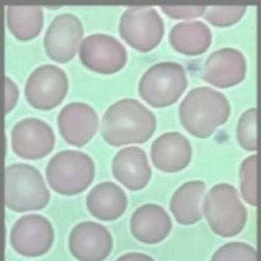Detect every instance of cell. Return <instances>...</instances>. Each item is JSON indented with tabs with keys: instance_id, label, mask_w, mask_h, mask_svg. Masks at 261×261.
<instances>
[{
	"instance_id": "cell-1",
	"label": "cell",
	"mask_w": 261,
	"mask_h": 261,
	"mask_svg": "<svg viewBox=\"0 0 261 261\" xmlns=\"http://www.w3.org/2000/svg\"><path fill=\"white\" fill-rule=\"evenodd\" d=\"M156 117L137 99L123 98L108 107L101 121V134L106 142L116 147L142 144L156 130Z\"/></svg>"
},
{
	"instance_id": "cell-2",
	"label": "cell",
	"mask_w": 261,
	"mask_h": 261,
	"mask_svg": "<svg viewBox=\"0 0 261 261\" xmlns=\"http://www.w3.org/2000/svg\"><path fill=\"white\" fill-rule=\"evenodd\" d=\"M231 106L226 96L207 86L191 90L181 102V124L193 136L205 139L227 121Z\"/></svg>"
},
{
	"instance_id": "cell-3",
	"label": "cell",
	"mask_w": 261,
	"mask_h": 261,
	"mask_svg": "<svg viewBox=\"0 0 261 261\" xmlns=\"http://www.w3.org/2000/svg\"><path fill=\"white\" fill-rule=\"evenodd\" d=\"M50 194L39 170L29 164L16 163L5 170V204L16 213L40 211Z\"/></svg>"
},
{
	"instance_id": "cell-4",
	"label": "cell",
	"mask_w": 261,
	"mask_h": 261,
	"mask_svg": "<svg viewBox=\"0 0 261 261\" xmlns=\"http://www.w3.org/2000/svg\"><path fill=\"white\" fill-rule=\"evenodd\" d=\"M45 176L54 192L61 195H77L92 184L95 166L92 158L83 151L64 150L50 158Z\"/></svg>"
},
{
	"instance_id": "cell-5",
	"label": "cell",
	"mask_w": 261,
	"mask_h": 261,
	"mask_svg": "<svg viewBox=\"0 0 261 261\" xmlns=\"http://www.w3.org/2000/svg\"><path fill=\"white\" fill-rule=\"evenodd\" d=\"M209 226L220 237L240 234L247 222V211L234 187L227 183L215 185L209 191L203 205Z\"/></svg>"
},
{
	"instance_id": "cell-6",
	"label": "cell",
	"mask_w": 261,
	"mask_h": 261,
	"mask_svg": "<svg viewBox=\"0 0 261 261\" xmlns=\"http://www.w3.org/2000/svg\"><path fill=\"white\" fill-rule=\"evenodd\" d=\"M187 87L184 67L176 62L157 63L149 67L139 83V93L151 107H169L174 104Z\"/></svg>"
},
{
	"instance_id": "cell-7",
	"label": "cell",
	"mask_w": 261,
	"mask_h": 261,
	"mask_svg": "<svg viewBox=\"0 0 261 261\" xmlns=\"http://www.w3.org/2000/svg\"><path fill=\"white\" fill-rule=\"evenodd\" d=\"M119 35L128 45L141 53L154 49L163 39L164 21L151 6H130L123 12Z\"/></svg>"
},
{
	"instance_id": "cell-8",
	"label": "cell",
	"mask_w": 261,
	"mask_h": 261,
	"mask_svg": "<svg viewBox=\"0 0 261 261\" xmlns=\"http://www.w3.org/2000/svg\"><path fill=\"white\" fill-rule=\"evenodd\" d=\"M65 71L54 65H40L31 73L24 86V97L36 109L50 110L62 103L68 91Z\"/></svg>"
},
{
	"instance_id": "cell-9",
	"label": "cell",
	"mask_w": 261,
	"mask_h": 261,
	"mask_svg": "<svg viewBox=\"0 0 261 261\" xmlns=\"http://www.w3.org/2000/svg\"><path fill=\"white\" fill-rule=\"evenodd\" d=\"M54 238L50 220L40 214H31L14 223L10 232V244L19 255L38 258L50 251Z\"/></svg>"
},
{
	"instance_id": "cell-10",
	"label": "cell",
	"mask_w": 261,
	"mask_h": 261,
	"mask_svg": "<svg viewBox=\"0 0 261 261\" xmlns=\"http://www.w3.org/2000/svg\"><path fill=\"white\" fill-rule=\"evenodd\" d=\"M79 54L86 67L102 74L120 71L127 61L124 45L113 36L104 33L87 36L81 44Z\"/></svg>"
},
{
	"instance_id": "cell-11",
	"label": "cell",
	"mask_w": 261,
	"mask_h": 261,
	"mask_svg": "<svg viewBox=\"0 0 261 261\" xmlns=\"http://www.w3.org/2000/svg\"><path fill=\"white\" fill-rule=\"evenodd\" d=\"M11 146L17 156L37 161L47 156L55 146V134L46 122L27 118L16 123L11 132Z\"/></svg>"
},
{
	"instance_id": "cell-12",
	"label": "cell",
	"mask_w": 261,
	"mask_h": 261,
	"mask_svg": "<svg viewBox=\"0 0 261 261\" xmlns=\"http://www.w3.org/2000/svg\"><path fill=\"white\" fill-rule=\"evenodd\" d=\"M83 34V24L77 16L68 12L57 15L45 32V53L55 62H69L74 58Z\"/></svg>"
},
{
	"instance_id": "cell-13",
	"label": "cell",
	"mask_w": 261,
	"mask_h": 261,
	"mask_svg": "<svg viewBox=\"0 0 261 261\" xmlns=\"http://www.w3.org/2000/svg\"><path fill=\"white\" fill-rule=\"evenodd\" d=\"M68 247L71 255L79 261H104L113 251V236L99 223L84 221L70 232Z\"/></svg>"
},
{
	"instance_id": "cell-14",
	"label": "cell",
	"mask_w": 261,
	"mask_h": 261,
	"mask_svg": "<svg viewBox=\"0 0 261 261\" xmlns=\"http://www.w3.org/2000/svg\"><path fill=\"white\" fill-rule=\"evenodd\" d=\"M58 127L65 141L71 146L82 147L98 130V114L90 105L71 102L60 110Z\"/></svg>"
},
{
	"instance_id": "cell-15",
	"label": "cell",
	"mask_w": 261,
	"mask_h": 261,
	"mask_svg": "<svg viewBox=\"0 0 261 261\" xmlns=\"http://www.w3.org/2000/svg\"><path fill=\"white\" fill-rule=\"evenodd\" d=\"M246 61L243 54L234 48L214 51L204 65V81L220 88H228L241 83L246 77Z\"/></svg>"
},
{
	"instance_id": "cell-16",
	"label": "cell",
	"mask_w": 261,
	"mask_h": 261,
	"mask_svg": "<svg viewBox=\"0 0 261 261\" xmlns=\"http://www.w3.org/2000/svg\"><path fill=\"white\" fill-rule=\"evenodd\" d=\"M192 146L187 137L178 132L163 134L152 142L151 159L153 166L164 172H180L192 160Z\"/></svg>"
},
{
	"instance_id": "cell-17",
	"label": "cell",
	"mask_w": 261,
	"mask_h": 261,
	"mask_svg": "<svg viewBox=\"0 0 261 261\" xmlns=\"http://www.w3.org/2000/svg\"><path fill=\"white\" fill-rule=\"evenodd\" d=\"M113 177L130 191H140L148 185L151 169L146 151L138 146L119 150L112 162Z\"/></svg>"
},
{
	"instance_id": "cell-18",
	"label": "cell",
	"mask_w": 261,
	"mask_h": 261,
	"mask_svg": "<svg viewBox=\"0 0 261 261\" xmlns=\"http://www.w3.org/2000/svg\"><path fill=\"white\" fill-rule=\"evenodd\" d=\"M172 222L165 208L157 204H145L130 217V229L136 241L146 245L161 243L172 231Z\"/></svg>"
},
{
	"instance_id": "cell-19",
	"label": "cell",
	"mask_w": 261,
	"mask_h": 261,
	"mask_svg": "<svg viewBox=\"0 0 261 261\" xmlns=\"http://www.w3.org/2000/svg\"><path fill=\"white\" fill-rule=\"evenodd\" d=\"M86 208L92 217L101 221H114L125 214L128 206L125 191L112 181L101 182L90 191Z\"/></svg>"
},
{
	"instance_id": "cell-20",
	"label": "cell",
	"mask_w": 261,
	"mask_h": 261,
	"mask_svg": "<svg viewBox=\"0 0 261 261\" xmlns=\"http://www.w3.org/2000/svg\"><path fill=\"white\" fill-rule=\"evenodd\" d=\"M205 188L203 181H188L181 185L172 194L170 211L178 224L192 226L201 220Z\"/></svg>"
},
{
	"instance_id": "cell-21",
	"label": "cell",
	"mask_w": 261,
	"mask_h": 261,
	"mask_svg": "<svg viewBox=\"0 0 261 261\" xmlns=\"http://www.w3.org/2000/svg\"><path fill=\"white\" fill-rule=\"evenodd\" d=\"M169 41L178 53L197 56L204 54L211 45V30L201 21L180 22L170 31Z\"/></svg>"
},
{
	"instance_id": "cell-22",
	"label": "cell",
	"mask_w": 261,
	"mask_h": 261,
	"mask_svg": "<svg viewBox=\"0 0 261 261\" xmlns=\"http://www.w3.org/2000/svg\"><path fill=\"white\" fill-rule=\"evenodd\" d=\"M7 27L12 35L28 41L39 35L44 24L43 10L39 6H11L6 9Z\"/></svg>"
},
{
	"instance_id": "cell-23",
	"label": "cell",
	"mask_w": 261,
	"mask_h": 261,
	"mask_svg": "<svg viewBox=\"0 0 261 261\" xmlns=\"http://www.w3.org/2000/svg\"><path fill=\"white\" fill-rule=\"evenodd\" d=\"M258 156L252 155L242 162L240 170L241 195L250 205H258Z\"/></svg>"
},
{
	"instance_id": "cell-24",
	"label": "cell",
	"mask_w": 261,
	"mask_h": 261,
	"mask_svg": "<svg viewBox=\"0 0 261 261\" xmlns=\"http://www.w3.org/2000/svg\"><path fill=\"white\" fill-rule=\"evenodd\" d=\"M238 142L247 151H257L258 146V109L250 108L241 115L237 127Z\"/></svg>"
},
{
	"instance_id": "cell-25",
	"label": "cell",
	"mask_w": 261,
	"mask_h": 261,
	"mask_svg": "<svg viewBox=\"0 0 261 261\" xmlns=\"http://www.w3.org/2000/svg\"><path fill=\"white\" fill-rule=\"evenodd\" d=\"M246 11V6H213L206 9L204 17L214 27H226L241 20Z\"/></svg>"
},
{
	"instance_id": "cell-26",
	"label": "cell",
	"mask_w": 261,
	"mask_h": 261,
	"mask_svg": "<svg viewBox=\"0 0 261 261\" xmlns=\"http://www.w3.org/2000/svg\"><path fill=\"white\" fill-rule=\"evenodd\" d=\"M211 261H258V255L249 244L230 242L217 250Z\"/></svg>"
},
{
	"instance_id": "cell-27",
	"label": "cell",
	"mask_w": 261,
	"mask_h": 261,
	"mask_svg": "<svg viewBox=\"0 0 261 261\" xmlns=\"http://www.w3.org/2000/svg\"><path fill=\"white\" fill-rule=\"evenodd\" d=\"M161 10L170 18L176 19H191L205 14L207 9L204 6H161Z\"/></svg>"
},
{
	"instance_id": "cell-28",
	"label": "cell",
	"mask_w": 261,
	"mask_h": 261,
	"mask_svg": "<svg viewBox=\"0 0 261 261\" xmlns=\"http://www.w3.org/2000/svg\"><path fill=\"white\" fill-rule=\"evenodd\" d=\"M19 91L18 86L10 77H6V104L5 113H8L14 108L18 101Z\"/></svg>"
},
{
	"instance_id": "cell-29",
	"label": "cell",
	"mask_w": 261,
	"mask_h": 261,
	"mask_svg": "<svg viewBox=\"0 0 261 261\" xmlns=\"http://www.w3.org/2000/svg\"><path fill=\"white\" fill-rule=\"evenodd\" d=\"M116 261H155V259L143 252H130L120 256Z\"/></svg>"
}]
</instances>
